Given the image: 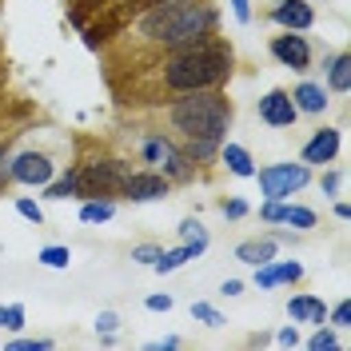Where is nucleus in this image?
<instances>
[{
  "mask_svg": "<svg viewBox=\"0 0 351 351\" xmlns=\"http://www.w3.org/2000/svg\"><path fill=\"white\" fill-rule=\"evenodd\" d=\"M236 72V48L228 40H212L192 44V48H180V52H164V64H160V88L168 96L180 92H196V88H223Z\"/></svg>",
  "mask_w": 351,
  "mask_h": 351,
  "instance_id": "1",
  "label": "nucleus"
},
{
  "mask_svg": "<svg viewBox=\"0 0 351 351\" xmlns=\"http://www.w3.org/2000/svg\"><path fill=\"white\" fill-rule=\"evenodd\" d=\"M232 116L236 108L223 88H196L168 100V124L180 140H228Z\"/></svg>",
  "mask_w": 351,
  "mask_h": 351,
  "instance_id": "2",
  "label": "nucleus"
},
{
  "mask_svg": "<svg viewBox=\"0 0 351 351\" xmlns=\"http://www.w3.org/2000/svg\"><path fill=\"white\" fill-rule=\"evenodd\" d=\"M76 164H80V199H120V184L128 180L132 160L96 152Z\"/></svg>",
  "mask_w": 351,
  "mask_h": 351,
  "instance_id": "3",
  "label": "nucleus"
},
{
  "mask_svg": "<svg viewBox=\"0 0 351 351\" xmlns=\"http://www.w3.org/2000/svg\"><path fill=\"white\" fill-rule=\"evenodd\" d=\"M140 160L152 168V172L168 176L172 184H192L196 180V164L184 156L180 148V140L168 136V132H144V140H140Z\"/></svg>",
  "mask_w": 351,
  "mask_h": 351,
  "instance_id": "4",
  "label": "nucleus"
},
{
  "mask_svg": "<svg viewBox=\"0 0 351 351\" xmlns=\"http://www.w3.org/2000/svg\"><path fill=\"white\" fill-rule=\"evenodd\" d=\"M260 184V196L263 199H291L295 192H304L311 184V168L304 160H280V164H263L252 176Z\"/></svg>",
  "mask_w": 351,
  "mask_h": 351,
  "instance_id": "5",
  "label": "nucleus"
},
{
  "mask_svg": "<svg viewBox=\"0 0 351 351\" xmlns=\"http://www.w3.org/2000/svg\"><path fill=\"white\" fill-rule=\"evenodd\" d=\"M56 156L44 152V148H24V152H12V164H8V172H12V184H21V188H44L52 176H56Z\"/></svg>",
  "mask_w": 351,
  "mask_h": 351,
  "instance_id": "6",
  "label": "nucleus"
},
{
  "mask_svg": "<svg viewBox=\"0 0 351 351\" xmlns=\"http://www.w3.org/2000/svg\"><path fill=\"white\" fill-rule=\"evenodd\" d=\"M172 196V180L152 172V168H132L128 180L120 184V199L124 204H160Z\"/></svg>",
  "mask_w": 351,
  "mask_h": 351,
  "instance_id": "7",
  "label": "nucleus"
},
{
  "mask_svg": "<svg viewBox=\"0 0 351 351\" xmlns=\"http://www.w3.org/2000/svg\"><path fill=\"white\" fill-rule=\"evenodd\" d=\"M267 52H271V60L280 68H291V72H307L311 60H315L311 40H307L304 32H287V28H280V36L267 40Z\"/></svg>",
  "mask_w": 351,
  "mask_h": 351,
  "instance_id": "8",
  "label": "nucleus"
},
{
  "mask_svg": "<svg viewBox=\"0 0 351 351\" xmlns=\"http://www.w3.org/2000/svg\"><path fill=\"white\" fill-rule=\"evenodd\" d=\"M339 148H343V128L324 124V128H315L307 136V144L300 148V160H304L307 168H328V164H335Z\"/></svg>",
  "mask_w": 351,
  "mask_h": 351,
  "instance_id": "9",
  "label": "nucleus"
},
{
  "mask_svg": "<svg viewBox=\"0 0 351 351\" xmlns=\"http://www.w3.org/2000/svg\"><path fill=\"white\" fill-rule=\"evenodd\" d=\"M256 116H260L267 128H291V124L300 120V112H295V104H291V92H287V88L263 92L260 100H256Z\"/></svg>",
  "mask_w": 351,
  "mask_h": 351,
  "instance_id": "10",
  "label": "nucleus"
},
{
  "mask_svg": "<svg viewBox=\"0 0 351 351\" xmlns=\"http://www.w3.org/2000/svg\"><path fill=\"white\" fill-rule=\"evenodd\" d=\"M267 21L287 32H311L315 28V4L311 0H276L267 8Z\"/></svg>",
  "mask_w": 351,
  "mask_h": 351,
  "instance_id": "11",
  "label": "nucleus"
},
{
  "mask_svg": "<svg viewBox=\"0 0 351 351\" xmlns=\"http://www.w3.org/2000/svg\"><path fill=\"white\" fill-rule=\"evenodd\" d=\"M304 280V263L300 260H267L256 267V287L260 291H271V287L284 284H300Z\"/></svg>",
  "mask_w": 351,
  "mask_h": 351,
  "instance_id": "12",
  "label": "nucleus"
},
{
  "mask_svg": "<svg viewBox=\"0 0 351 351\" xmlns=\"http://www.w3.org/2000/svg\"><path fill=\"white\" fill-rule=\"evenodd\" d=\"M291 104H295L300 116H324L331 108V92L319 80H300L291 88Z\"/></svg>",
  "mask_w": 351,
  "mask_h": 351,
  "instance_id": "13",
  "label": "nucleus"
},
{
  "mask_svg": "<svg viewBox=\"0 0 351 351\" xmlns=\"http://www.w3.org/2000/svg\"><path fill=\"white\" fill-rule=\"evenodd\" d=\"M287 315H291V324H307V328H315V324L328 319V304H324L315 291H300V295L287 300Z\"/></svg>",
  "mask_w": 351,
  "mask_h": 351,
  "instance_id": "14",
  "label": "nucleus"
},
{
  "mask_svg": "<svg viewBox=\"0 0 351 351\" xmlns=\"http://www.w3.org/2000/svg\"><path fill=\"white\" fill-rule=\"evenodd\" d=\"M216 160L236 176V180H252V176H256V160H252V152H247L243 144H236V140H223L219 152H216Z\"/></svg>",
  "mask_w": 351,
  "mask_h": 351,
  "instance_id": "15",
  "label": "nucleus"
},
{
  "mask_svg": "<svg viewBox=\"0 0 351 351\" xmlns=\"http://www.w3.org/2000/svg\"><path fill=\"white\" fill-rule=\"evenodd\" d=\"M40 192H44V199H52V204H60V199H80V164H68L64 172H56Z\"/></svg>",
  "mask_w": 351,
  "mask_h": 351,
  "instance_id": "16",
  "label": "nucleus"
},
{
  "mask_svg": "<svg viewBox=\"0 0 351 351\" xmlns=\"http://www.w3.org/2000/svg\"><path fill=\"white\" fill-rule=\"evenodd\" d=\"M276 252H280V243L271 240V236H256V240H240L236 243V260L247 263V267H260V263L276 260Z\"/></svg>",
  "mask_w": 351,
  "mask_h": 351,
  "instance_id": "17",
  "label": "nucleus"
},
{
  "mask_svg": "<svg viewBox=\"0 0 351 351\" xmlns=\"http://www.w3.org/2000/svg\"><path fill=\"white\" fill-rule=\"evenodd\" d=\"M204 256V247H196V243H176V247H164L160 252V260L152 263V271L156 276H168V271H180L184 263H192Z\"/></svg>",
  "mask_w": 351,
  "mask_h": 351,
  "instance_id": "18",
  "label": "nucleus"
},
{
  "mask_svg": "<svg viewBox=\"0 0 351 351\" xmlns=\"http://www.w3.org/2000/svg\"><path fill=\"white\" fill-rule=\"evenodd\" d=\"M324 88H328V92H339V96H348L351 92V52H335V56L328 60Z\"/></svg>",
  "mask_w": 351,
  "mask_h": 351,
  "instance_id": "19",
  "label": "nucleus"
},
{
  "mask_svg": "<svg viewBox=\"0 0 351 351\" xmlns=\"http://www.w3.org/2000/svg\"><path fill=\"white\" fill-rule=\"evenodd\" d=\"M280 223L291 228V232H311V228L319 223V216H315V208H307V204L284 199V216H280Z\"/></svg>",
  "mask_w": 351,
  "mask_h": 351,
  "instance_id": "20",
  "label": "nucleus"
},
{
  "mask_svg": "<svg viewBox=\"0 0 351 351\" xmlns=\"http://www.w3.org/2000/svg\"><path fill=\"white\" fill-rule=\"evenodd\" d=\"M116 212H120V204H116V199H84V204H80V223L100 228V223L116 219Z\"/></svg>",
  "mask_w": 351,
  "mask_h": 351,
  "instance_id": "21",
  "label": "nucleus"
},
{
  "mask_svg": "<svg viewBox=\"0 0 351 351\" xmlns=\"http://www.w3.org/2000/svg\"><path fill=\"white\" fill-rule=\"evenodd\" d=\"M219 144L223 140H180V148H184V156L196 164V168H204V164H212L219 152Z\"/></svg>",
  "mask_w": 351,
  "mask_h": 351,
  "instance_id": "22",
  "label": "nucleus"
},
{
  "mask_svg": "<svg viewBox=\"0 0 351 351\" xmlns=\"http://www.w3.org/2000/svg\"><path fill=\"white\" fill-rule=\"evenodd\" d=\"M339 343H343V339H339V331L331 328L328 319H324V324H315V331H311V335L304 339V348H307V351H335Z\"/></svg>",
  "mask_w": 351,
  "mask_h": 351,
  "instance_id": "23",
  "label": "nucleus"
},
{
  "mask_svg": "<svg viewBox=\"0 0 351 351\" xmlns=\"http://www.w3.org/2000/svg\"><path fill=\"white\" fill-rule=\"evenodd\" d=\"M36 263L52 267V271H64L68 263H72V247H64V243H48V247L36 252Z\"/></svg>",
  "mask_w": 351,
  "mask_h": 351,
  "instance_id": "24",
  "label": "nucleus"
},
{
  "mask_svg": "<svg viewBox=\"0 0 351 351\" xmlns=\"http://www.w3.org/2000/svg\"><path fill=\"white\" fill-rule=\"evenodd\" d=\"M180 243H196V247H204V252H208L212 236H208V228H204L196 216H188V219H180Z\"/></svg>",
  "mask_w": 351,
  "mask_h": 351,
  "instance_id": "25",
  "label": "nucleus"
},
{
  "mask_svg": "<svg viewBox=\"0 0 351 351\" xmlns=\"http://www.w3.org/2000/svg\"><path fill=\"white\" fill-rule=\"evenodd\" d=\"M192 319H196V324H204V328H212V331L228 324V315H223L216 304H208V300H196V304H192Z\"/></svg>",
  "mask_w": 351,
  "mask_h": 351,
  "instance_id": "26",
  "label": "nucleus"
},
{
  "mask_svg": "<svg viewBox=\"0 0 351 351\" xmlns=\"http://www.w3.org/2000/svg\"><path fill=\"white\" fill-rule=\"evenodd\" d=\"M28 324V307L24 304H0V331H21Z\"/></svg>",
  "mask_w": 351,
  "mask_h": 351,
  "instance_id": "27",
  "label": "nucleus"
},
{
  "mask_svg": "<svg viewBox=\"0 0 351 351\" xmlns=\"http://www.w3.org/2000/svg\"><path fill=\"white\" fill-rule=\"evenodd\" d=\"M56 348V339H48V335H16V339H8L4 351H52Z\"/></svg>",
  "mask_w": 351,
  "mask_h": 351,
  "instance_id": "28",
  "label": "nucleus"
},
{
  "mask_svg": "<svg viewBox=\"0 0 351 351\" xmlns=\"http://www.w3.org/2000/svg\"><path fill=\"white\" fill-rule=\"evenodd\" d=\"M12 208H16V216L28 219L32 228H44V208L32 196H16V204H12Z\"/></svg>",
  "mask_w": 351,
  "mask_h": 351,
  "instance_id": "29",
  "label": "nucleus"
},
{
  "mask_svg": "<svg viewBox=\"0 0 351 351\" xmlns=\"http://www.w3.org/2000/svg\"><path fill=\"white\" fill-rule=\"evenodd\" d=\"M219 216L223 219H247L252 216V204L243 196H228V199H219Z\"/></svg>",
  "mask_w": 351,
  "mask_h": 351,
  "instance_id": "30",
  "label": "nucleus"
},
{
  "mask_svg": "<svg viewBox=\"0 0 351 351\" xmlns=\"http://www.w3.org/2000/svg\"><path fill=\"white\" fill-rule=\"evenodd\" d=\"M328 324L335 331L351 328V300H339V304H328Z\"/></svg>",
  "mask_w": 351,
  "mask_h": 351,
  "instance_id": "31",
  "label": "nucleus"
},
{
  "mask_svg": "<svg viewBox=\"0 0 351 351\" xmlns=\"http://www.w3.org/2000/svg\"><path fill=\"white\" fill-rule=\"evenodd\" d=\"M343 180H348L343 168H328V172L319 176V192L324 196H343Z\"/></svg>",
  "mask_w": 351,
  "mask_h": 351,
  "instance_id": "32",
  "label": "nucleus"
},
{
  "mask_svg": "<svg viewBox=\"0 0 351 351\" xmlns=\"http://www.w3.org/2000/svg\"><path fill=\"white\" fill-rule=\"evenodd\" d=\"M160 252H164L160 243H136V247H132V263H144V267H152V263L160 260Z\"/></svg>",
  "mask_w": 351,
  "mask_h": 351,
  "instance_id": "33",
  "label": "nucleus"
},
{
  "mask_svg": "<svg viewBox=\"0 0 351 351\" xmlns=\"http://www.w3.org/2000/svg\"><path fill=\"white\" fill-rule=\"evenodd\" d=\"M276 343H280V348H300V343H304L300 324H287V328H280V331H276Z\"/></svg>",
  "mask_w": 351,
  "mask_h": 351,
  "instance_id": "34",
  "label": "nucleus"
},
{
  "mask_svg": "<svg viewBox=\"0 0 351 351\" xmlns=\"http://www.w3.org/2000/svg\"><path fill=\"white\" fill-rule=\"evenodd\" d=\"M8 164H12V148H8V144H0V192H8V188H12V172H8Z\"/></svg>",
  "mask_w": 351,
  "mask_h": 351,
  "instance_id": "35",
  "label": "nucleus"
},
{
  "mask_svg": "<svg viewBox=\"0 0 351 351\" xmlns=\"http://www.w3.org/2000/svg\"><path fill=\"white\" fill-rule=\"evenodd\" d=\"M112 331H120V315L116 311H100L96 315V335H112Z\"/></svg>",
  "mask_w": 351,
  "mask_h": 351,
  "instance_id": "36",
  "label": "nucleus"
},
{
  "mask_svg": "<svg viewBox=\"0 0 351 351\" xmlns=\"http://www.w3.org/2000/svg\"><path fill=\"white\" fill-rule=\"evenodd\" d=\"M144 307H148V311H172V307H176V300L168 295V291H152V295L144 300Z\"/></svg>",
  "mask_w": 351,
  "mask_h": 351,
  "instance_id": "37",
  "label": "nucleus"
},
{
  "mask_svg": "<svg viewBox=\"0 0 351 351\" xmlns=\"http://www.w3.org/2000/svg\"><path fill=\"white\" fill-rule=\"evenodd\" d=\"M232 4V16L240 24H252V0H228Z\"/></svg>",
  "mask_w": 351,
  "mask_h": 351,
  "instance_id": "38",
  "label": "nucleus"
},
{
  "mask_svg": "<svg viewBox=\"0 0 351 351\" xmlns=\"http://www.w3.org/2000/svg\"><path fill=\"white\" fill-rule=\"evenodd\" d=\"M148 351H176L180 348V335H164V339H152V343H144Z\"/></svg>",
  "mask_w": 351,
  "mask_h": 351,
  "instance_id": "39",
  "label": "nucleus"
},
{
  "mask_svg": "<svg viewBox=\"0 0 351 351\" xmlns=\"http://www.w3.org/2000/svg\"><path fill=\"white\" fill-rule=\"evenodd\" d=\"M219 295H228V300L243 295V280H223V284H219Z\"/></svg>",
  "mask_w": 351,
  "mask_h": 351,
  "instance_id": "40",
  "label": "nucleus"
},
{
  "mask_svg": "<svg viewBox=\"0 0 351 351\" xmlns=\"http://www.w3.org/2000/svg\"><path fill=\"white\" fill-rule=\"evenodd\" d=\"M331 212H335L339 223H348V219H351V204H348V199H335V208H331Z\"/></svg>",
  "mask_w": 351,
  "mask_h": 351,
  "instance_id": "41",
  "label": "nucleus"
},
{
  "mask_svg": "<svg viewBox=\"0 0 351 351\" xmlns=\"http://www.w3.org/2000/svg\"><path fill=\"white\" fill-rule=\"evenodd\" d=\"M267 236H271L276 243H295V236H300V232H284V228H280V232H267Z\"/></svg>",
  "mask_w": 351,
  "mask_h": 351,
  "instance_id": "42",
  "label": "nucleus"
}]
</instances>
